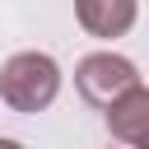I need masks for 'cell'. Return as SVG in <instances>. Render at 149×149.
Returning <instances> with one entry per match:
<instances>
[{"instance_id":"obj_1","label":"cell","mask_w":149,"mask_h":149,"mask_svg":"<svg viewBox=\"0 0 149 149\" xmlns=\"http://www.w3.org/2000/svg\"><path fill=\"white\" fill-rule=\"evenodd\" d=\"M61 93V65L47 51H19L0 65V98L14 112H42Z\"/></svg>"},{"instance_id":"obj_2","label":"cell","mask_w":149,"mask_h":149,"mask_svg":"<svg viewBox=\"0 0 149 149\" xmlns=\"http://www.w3.org/2000/svg\"><path fill=\"white\" fill-rule=\"evenodd\" d=\"M135 84H140L135 61H126V56H116V51H93V56H84V61L74 65V88H79V98L93 102V107H107L112 98H121V93L135 88Z\"/></svg>"},{"instance_id":"obj_3","label":"cell","mask_w":149,"mask_h":149,"mask_svg":"<svg viewBox=\"0 0 149 149\" xmlns=\"http://www.w3.org/2000/svg\"><path fill=\"white\" fill-rule=\"evenodd\" d=\"M102 112H107V130H112V140L135 144V149L149 144V88H144V84L126 88V93L112 98Z\"/></svg>"},{"instance_id":"obj_4","label":"cell","mask_w":149,"mask_h":149,"mask_svg":"<svg viewBox=\"0 0 149 149\" xmlns=\"http://www.w3.org/2000/svg\"><path fill=\"white\" fill-rule=\"evenodd\" d=\"M74 14L84 23V33H93V37H126L135 28L140 5L135 0H74Z\"/></svg>"},{"instance_id":"obj_5","label":"cell","mask_w":149,"mask_h":149,"mask_svg":"<svg viewBox=\"0 0 149 149\" xmlns=\"http://www.w3.org/2000/svg\"><path fill=\"white\" fill-rule=\"evenodd\" d=\"M0 149H23V144H19V140H5V135H0Z\"/></svg>"},{"instance_id":"obj_6","label":"cell","mask_w":149,"mask_h":149,"mask_svg":"<svg viewBox=\"0 0 149 149\" xmlns=\"http://www.w3.org/2000/svg\"><path fill=\"white\" fill-rule=\"evenodd\" d=\"M144 149H149V144H144Z\"/></svg>"}]
</instances>
